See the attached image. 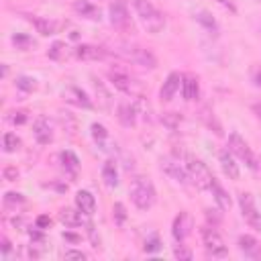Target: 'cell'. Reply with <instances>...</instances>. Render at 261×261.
<instances>
[{
    "mask_svg": "<svg viewBox=\"0 0 261 261\" xmlns=\"http://www.w3.org/2000/svg\"><path fill=\"white\" fill-rule=\"evenodd\" d=\"M133 6H135V12L141 20V24L147 29V33L151 35H157L163 31L165 27V16L159 8H155L149 0H133Z\"/></svg>",
    "mask_w": 261,
    "mask_h": 261,
    "instance_id": "cell-1",
    "label": "cell"
},
{
    "mask_svg": "<svg viewBox=\"0 0 261 261\" xmlns=\"http://www.w3.org/2000/svg\"><path fill=\"white\" fill-rule=\"evenodd\" d=\"M130 200L139 210L153 208V204L157 200V192H155L153 181L149 177H135L130 184Z\"/></svg>",
    "mask_w": 261,
    "mask_h": 261,
    "instance_id": "cell-2",
    "label": "cell"
},
{
    "mask_svg": "<svg viewBox=\"0 0 261 261\" xmlns=\"http://www.w3.org/2000/svg\"><path fill=\"white\" fill-rule=\"evenodd\" d=\"M186 169H188V175L192 179V184L200 190H210L212 188V181L216 179L212 175V171L208 169V165L202 161V159H196V157H188L186 159Z\"/></svg>",
    "mask_w": 261,
    "mask_h": 261,
    "instance_id": "cell-3",
    "label": "cell"
},
{
    "mask_svg": "<svg viewBox=\"0 0 261 261\" xmlns=\"http://www.w3.org/2000/svg\"><path fill=\"white\" fill-rule=\"evenodd\" d=\"M228 149L232 151V155H237L241 161H245V165L249 167V169H253V171H257L259 167H261V161H259V157L251 151V147H249V143L239 135V133H230V137H228Z\"/></svg>",
    "mask_w": 261,
    "mask_h": 261,
    "instance_id": "cell-4",
    "label": "cell"
},
{
    "mask_svg": "<svg viewBox=\"0 0 261 261\" xmlns=\"http://www.w3.org/2000/svg\"><path fill=\"white\" fill-rule=\"evenodd\" d=\"M116 51H118L122 57L130 59L133 63L141 65V67H147V69H155V67H157V57H155L149 49H145V47L130 45V43H122V45H118Z\"/></svg>",
    "mask_w": 261,
    "mask_h": 261,
    "instance_id": "cell-5",
    "label": "cell"
},
{
    "mask_svg": "<svg viewBox=\"0 0 261 261\" xmlns=\"http://www.w3.org/2000/svg\"><path fill=\"white\" fill-rule=\"evenodd\" d=\"M108 77H110V82L114 84V88L116 90H120L122 94H126V96H133V98H139V96H143V84L141 82H137L133 75H128L126 71H120V69H110L108 71Z\"/></svg>",
    "mask_w": 261,
    "mask_h": 261,
    "instance_id": "cell-6",
    "label": "cell"
},
{
    "mask_svg": "<svg viewBox=\"0 0 261 261\" xmlns=\"http://www.w3.org/2000/svg\"><path fill=\"white\" fill-rule=\"evenodd\" d=\"M200 237H202V245H204L208 255H212V257H226L228 255L226 243H224V239L220 237V232L214 226H202L200 228Z\"/></svg>",
    "mask_w": 261,
    "mask_h": 261,
    "instance_id": "cell-7",
    "label": "cell"
},
{
    "mask_svg": "<svg viewBox=\"0 0 261 261\" xmlns=\"http://www.w3.org/2000/svg\"><path fill=\"white\" fill-rule=\"evenodd\" d=\"M239 206H241V214H243L245 222L251 228H255V230L261 232V212L255 206V200H253V196L249 192H241L239 194Z\"/></svg>",
    "mask_w": 261,
    "mask_h": 261,
    "instance_id": "cell-8",
    "label": "cell"
},
{
    "mask_svg": "<svg viewBox=\"0 0 261 261\" xmlns=\"http://www.w3.org/2000/svg\"><path fill=\"white\" fill-rule=\"evenodd\" d=\"M192 214L190 212H179L175 218H173V224H171V234H173V239L177 241V243H184L186 239H188V234H190V230H192Z\"/></svg>",
    "mask_w": 261,
    "mask_h": 261,
    "instance_id": "cell-9",
    "label": "cell"
},
{
    "mask_svg": "<svg viewBox=\"0 0 261 261\" xmlns=\"http://www.w3.org/2000/svg\"><path fill=\"white\" fill-rule=\"evenodd\" d=\"M161 169H163L171 179H175L177 184H186V181L190 179L188 169H184V167L179 165V161L173 159V157H163V159H161Z\"/></svg>",
    "mask_w": 261,
    "mask_h": 261,
    "instance_id": "cell-10",
    "label": "cell"
},
{
    "mask_svg": "<svg viewBox=\"0 0 261 261\" xmlns=\"http://www.w3.org/2000/svg\"><path fill=\"white\" fill-rule=\"evenodd\" d=\"M73 55L82 61H100V59H106L108 53L104 47H98V45H77L73 49Z\"/></svg>",
    "mask_w": 261,
    "mask_h": 261,
    "instance_id": "cell-11",
    "label": "cell"
},
{
    "mask_svg": "<svg viewBox=\"0 0 261 261\" xmlns=\"http://www.w3.org/2000/svg\"><path fill=\"white\" fill-rule=\"evenodd\" d=\"M108 14H110V22L112 27L116 29H128V12H126V6L122 0H114L108 8Z\"/></svg>",
    "mask_w": 261,
    "mask_h": 261,
    "instance_id": "cell-12",
    "label": "cell"
},
{
    "mask_svg": "<svg viewBox=\"0 0 261 261\" xmlns=\"http://www.w3.org/2000/svg\"><path fill=\"white\" fill-rule=\"evenodd\" d=\"M218 161H220V167L224 171V175H228V179H239L241 177V169H239V163L234 161V155L230 149H222L218 153Z\"/></svg>",
    "mask_w": 261,
    "mask_h": 261,
    "instance_id": "cell-13",
    "label": "cell"
},
{
    "mask_svg": "<svg viewBox=\"0 0 261 261\" xmlns=\"http://www.w3.org/2000/svg\"><path fill=\"white\" fill-rule=\"evenodd\" d=\"M181 80H184V75H179L177 71H171V73L165 77V82H163V86H161V90H159L161 102H169V100L175 96V92L179 90Z\"/></svg>",
    "mask_w": 261,
    "mask_h": 261,
    "instance_id": "cell-14",
    "label": "cell"
},
{
    "mask_svg": "<svg viewBox=\"0 0 261 261\" xmlns=\"http://www.w3.org/2000/svg\"><path fill=\"white\" fill-rule=\"evenodd\" d=\"M137 114H139V110H137V106L130 104V102H120L118 108H116V118H118V122H120L122 126H126V128H130V126L137 124Z\"/></svg>",
    "mask_w": 261,
    "mask_h": 261,
    "instance_id": "cell-15",
    "label": "cell"
},
{
    "mask_svg": "<svg viewBox=\"0 0 261 261\" xmlns=\"http://www.w3.org/2000/svg\"><path fill=\"white\" fill-rule=\"evenodd\" d=\"M33 135L37 139L39 145H49L53 141V130H51V124L45 116H39L33 124Z\"/></svg>",
    "mask_w": 261,
    "mask_h": 261,
    "instance_id": "cell-16",
    "label": "cell"
},
{
    "mask_svg": "<svg viewBox=\"0 0 261 261\" xmlns=\"http://www.w3.org/2000/svg\"><path fill=\"white\" fill-rule=\"evenodd\" d=\"M27 20L37 29V33H41L43 37H49V35H55L57 33V22L51 20V18H45V16H37V14H27Z\"/></svg>",
    "mask_w": 261,
    "mask_h": 261,
    "instance_id": "cell-17",
    "label": "cell"
},
{
    "mask_svg": "<svg viewBox=\"0 0 261 261\" xmlns=\"http://www.w3.org/2000/svg\"><path fill=\"white\" fill-rule=\"evenodd\" d=\"M239 249H241V253H243L245 257H251V259L261 257V245H259V241H257L255 237H251V234H241V237H239Z\"/></svg>",
    "mask_w": 261,
    "mask_h": 261,
    "instance_id": "cell-18",
    "label": "cell"
},
{
    "mask_svg": "<svg viewBox=\"0 0 261 261\" xmlns=\"http://www.w3.org/2000/svg\"><path fill=\"white\" fill-rule=\"evenodd\" d=\"M75 206L77 210H82L86 216H92L96 212V198L88 192V190H80L75 194Z\"/></svg>",
    "mask_w": 261,
    "mask_h": 261,
    "instance_id": "cell-19",
    "label": "cell"
},
{
    "mask_svg": "<svg viewBox=\"0 0 261 261\" xmlns=\"http://www.w3.org/2000/svg\"><path fill=\"white\" fill-rule=\"evenodd\" d=\"M181 94H184V100H188V102L198 98L200 86H198V77L196 75H192V73L184 75V80H181Z\"/></svg>",
    "mask_w": 261,
    "mask_h": 261,
    "instance_id": "cell-20",
    "label": "cell"
},
{
    "mask_svg": "<svg viewBox=\"0 0 261 261\" xmlns=\"http://www.w3.org/2000/svg\"><path fill=\"white\" fill-rule=\"evenodd\" d=\"M73 10L84 16V18H90V20H100V8L94 6L90 0H75L73 2Z\"/></svg>",
    "mask_w": 261,
    "mask_h": 261,
    "instance_id": "cell-21",
    "label": "cell"
},
{
    "mask_svg": "<svg viewBox=\"0 0 261 261\" xmlns=\"http://www.w3.org/2000/svg\"><path fill=\"white\" fill-rule=\"evenodd\" d=\"M84 212L82 210H73V208H61L59 210V220L65 224V226H69V228H73V226H80L82 222H84Z\"/></svg>",
    "mask_w": 261,
    "mask_h": 261,
    "instance_id": "cell-22",
    "label": "cell"
},
{
    "mask_svg": "<svg viewBox=\"0 0 261 261\" xmlns=\"http://www.w3.org/2000/svg\"><path fill=\"white\" fill-rule=\"evenodd\" d=\"M212 196H214V200H216V204H218V208L220 210H230V206H232V200H230V196H228V192L214 179L212 181Z\"/></svg>",
    "mask_w": 261,
    "mask_h": 261,
    "instance_id": "cell-23",
    "label": "cell"
},
{
    "mask_svg": "<svg viewBox=\"0 0 261 261\" xmlns=\"http://www.w3.org/2000/svg\"><path fill=\"white\" fill-rule=\"evenodd\" d=\"M92 80H94V90H96V96H98V106L104 108V110H110V106H112V96H110V92L106 90V86H104L98 77H92Z\"/></svg>",
    "mask_w": 261,
    "mask_h": 261,
    "instance_id": "cell-24",
    "label": "cell"
},
{
    "mask_svg": "<svg viewBox=\"0 0 261 261\" xmlns=\"http://www.w3.org/2000/svg\"><path fill=\"white\" fill-rule=\"evenodd\" d=\"M102 179H104V184H106L108 188H114V186L118 184V169H116V161H112V159L104 161V165H102Z\"/></svg>",
    "mask_w": 261,
    "mask_h": 261,
    "instance_id": "cell-25",
    "label": "cell"
},
{
    "mask_svg": "<svg viewBox=\"0 0 261 261\" xmlns=\"http://www.w3.org/2000/svg\"><path fill=\"white\" fill-rule=\"evenodd\" d=\"M69 47L63 43V41H55L51 47H49V51H47V55H49V59H53V61H63V59H67L69 57Z\"/></svg>",
    "mask_w": 261,
    "mask_h": 261,
    "instance_id": "cell-26",
    "label": "cell"
},
{
    "mask_svg": "<svg viewBox=\"0 0 261 261\" xmlns=\"http://www.w3.org/2000/svg\"><path fill=\"white\" fill-rule=\"evenodd\" d=\"M65 94L67 96H73V98H69L73 104H77V106H84V108H92V100L80 90V88H67L65 90Z\"/></svg>",
    "mask_w": 261,
    "mask_h": 261,
    "instance_id": "cell-27",
    "label": "cell"
},
{
    "mask_svg": "<svg viewBox=\"0 0 261 261\" xmlns=\"http://www.w3.org/2000/svg\"><path fill=\"white\" fill-rule=\"evenodd\" d=\"M61 161H63V167H65L71 175L77 173V169H80V159H77L71 151H61Z\"/></svg>",
    "mask_w": 261,
    "mask_h": 261,
    "instance_id": "cell-28",
    "label": "cell"
},
{
    "mask_svg": "<svg viewBox=\"0 0 261 261\" xmlns=\"http://www.w3.org/2000/svg\"><path fill=\"white\" fill-rule=\"evenodd\" d=\"M200 116H202V120H204V122H206V124H208V126H210V128H212V130H214V133H216L218 137H222V126H220V122L216 120L214 112H210L208 108H204Z\"/></svg>",
    "mask_w": 261,
    "mask_h": 261,
    "instance_id": "cell-29",
    "label": "cell"
},
{
    "mask_svg": "<svg viewBox=\"0 0 261 261\" xmlns=\"http://www.w3.org/2000/svg\"><path fill=\"white\" fill-rule=\"evenodd\" d=\"M4 151L6 153H14L18 147H20V139L14 135V133H4Z\"/></svg>",
    "mask_w": 261,
    "mask_h": 261,
    "instance_id": "cell-30",
    "label": "cell"
},
{
    "mask_svg": "<svg viewBox=\"0 0 261 261\" xmlns=\"http://www.w3.org/2000/svg\"><path fill=\"white\" fill-rule=\"evenodd\" d=\"M16 88L18 90H22V92H33L35 88H37V80L35 77H29V75H20V77H16Z\"/></svg>",
    "mask_w": 261,
    "mask_h": 261,
    "instance_id": "cell-31",
    "label": "cell"
},
{
    "mask_svg": "<svg viewBox=\"0 0 261 261\" xmlns=\"http://www.w3.org/2000/svg\"><path fill=\"white\" fill-rule=\"evenodd\" d=\"M194 18H196L200 24H204L208 31H216V20H214L208 12H204V10H202V12H196V14H194Z\"/></svg>",
    "mask_w": 261,
    "mask_h": 261,
    "instance_id": "cell-32",
    "label": "cell"
},
{
    "mask_svg": "<svg viewBox=\"0 0 261 261\" xmlns=\"http://www.w3.org/2000/svg\"><path fill=\"white\" fill-rule=\"evenodd\" d=\"M18 204H24V196L18 194V192H6L4 194V206H18Z\"/></svg>",
    "mask_w": 261,
    "mask_h": 261,
    "instance_id": "cell-33",
    "label": "cell"
},
{
    "mask_svg": "<svg viewBox=\"0 0 261 261\" xmlns=\"http://www.w3.org/2000/svg\"><path fill=\"white\" fill-rule=\"evenodd\" d=\"M159 249H161V241H159L157 234L149 237V239L145 241V245H143V251H145V253H157Z\"/></svg>",
    "mask_w": 261,
    "mask_h": 261,
    "instance_id": "cell-34",
    "label": "cell"
},
{
    "mask_svg": "<svg viewBox=\"0 0 261 261\" xmlns=\"http://www.w3.org/2000/svg\"><path fill=\"white\" fill-rule=\"evenodd\" d=\"M12 43H14L18 49H22V51H27L29 47H35V41L29 39V37H24V35H14V37H12Z\"/></svg>",
    "mask_w": 261,
    "mask_h": 261,
    "instance_id": "cell-35",
    "label": "cell"
},
{
    "mask_svg": "<svg viewBox=\"0 0 261 261\" xmlns=\"http://www.w3.org/2000/svg\"><path fill=\"white\" fill-rule=\"evenodd\" d=\"M90 128H92V137H94V139H96L98 143H104V141L108 139V130H106V128H104L102 124L94 122V124H92Z\"/></svg>",
    "mask_w": 261,
    "mask_h": 261,
    "instance_id": "cell-36",
    "label": "cell"
},
{
    "mask_svg": "<svg viewBox=\"0 0 261 261\" xmlns=\"http://www.w3.org/2000/svg\"><path fill=\"white\" fill-rule=\"evenodd\" d=\"M173 257H175V259H184V261H190V259H192V251H190V249H186V245L177 243V245L173 247Z\"/></svg>",
    "mask_w": 261,
    "mask_h": 261,
    "instance_id": "cell-37",
    "label": "cell"
},
{
    "mask_svg": "<svg viewBox=\"0 0 261 261\" xmlns=\"http://www.w3.org/2000/svg\"><path fill=\"white\" fill-rule=\"evenodd\" d=\"M161 120L169 126V128H175L177 124H179V120H181V116L179 114H175V112H165L163 116H161Z\"/></svg>",
    "mask_w": 261,
    "mask_h": 261,
    "instance_id": "cell-38",
    "label": "cell"
},
{
    "mask_svg": "<svg viewBox=\"0 0 261 261\" xmlns=\"http://www.w3.org/2000/svg\"><path fill=\"white\" fill-rule=\"evenodd\" d=\"M112 212H114V220H116V224H122V222L126 220V210H124V204L116 202V204H114V208H112Z\"/></svg>",
    "mask_w": 261,
    "mask_h": 261,
    "instance_id": "cell-39",
    "label": "cell"
},
{
    "mask_svg": "<svg viewBox=\"0 0 261 261\" xmlns=\"http://www.w3.org/2000/svg\"><path fill=\"white\" fill-rule=\"evenodd\" d=\"M63 259H77V261H86L88 259V255L84 253V251H77V249H67L65 253H63Z\"/></svg>",
    "mask_w": 261,
    "mask_h": 261,
    "instance_id": "cell-40",
    "label": "cell"
},
{
    "mask_svg": "<svg viewBox=\"0 0 261 261\" xmlns=\"http://www.w3.org/2000/svg\"><path fill=\"white\" fill-rule=\"evenodd\" d=\"M16 177H18V169H16V167H12V165L4 167V179H8V181H14Z\"/></svg>",
    "mask_w": 261,
    "mask_h": 261,
    "instance_id": "cell-41",
    "label": "cell"
},
{
    "mask_svg": "<svg viewBox=\"0 0 261 261\" xmlns=\"http://www.w3.org/2000/svg\"><path fill=\"white\" fill-rule=\"evenodd\" d=\"M10 118V122H14V124H22L24 120H27V112H12V116H8Z\"/></svg>",
    "mask_w": 261,
    "mask_h": 261,
    "instance_id": "cell-42",
    "label": "cell"
},
{
    "mask_svg": "<svg viewBox=\"0 0 261 261\" xmlns=\"http://www.w3.org/2000/svg\"><path fill=\"white\" fill-rule=\"evenodd\" d=\"M0 243H2V245H0V249H2V257H6V255L10 253V249H12V245H10V241H8L6 237H2Z\"/></svg>",
    "mask_w": 261,
    "mask_h": 261,
    "instance_id": "cell-43",
    "label": "cell"
},
{
    "mask_svg": "<svg viewBox=\"0 0 261 261\" xmlns=\"http://www.w3.org/2000/svg\"><path fill=\"white\" fill-rule=\"evenodd\" d=\"M49 224H51V218H49V216H45V214H43V216H39V218H37V228H47Z\"/></svg>",
    "mask_w": 261,
    "mask_h": 261,
    "instance_id": "cell-44",
    "label": "cell"
},
{
    "mask_svg": "<svg viewBox=\"0 0 261 261\" xmlns=\"http://www.w3.org/2000/svg\"><path fill=\"white\" fill-rule=\"evenodd\" d=\"M253 84L257 88H261V67H255L253 69Z\"/></svg>",
    "mask_w": 261,
    "mask_h": 261,
    "instance_id": "cell-45",
    "label": "cell"
},
{
    "mask_svg": "<svg viewBox=\"0 0 261 261\" xmlns=\"http://www.w3.org/2000/svg\"><path fill=\"white\" fill-rule=\"evenodd\" d=\"M251 110H253V114H255V118L261 122V102H253V106H251Z\"/></svg>",
    "mask_w": 261,
    "mask_h": 261,
    "instance_id": "cell-46",
    "label": "cell"
},
{
    "mask_svg": "<svg viewBox=\"0 0 261 261\" xmlns=\"http://www.w3.org/2000/svg\"><path fill=\"white\" fill-rule=\"evenodd\" d=\"M216 2H218V4H222L224 8H228V10H232V12H234V6H232L228 0H216Z\"/></svg>",
    "mask_w": 261,
    "mask_h": 261,
    "instance_id": "cell-47",
    "label": "cell"
}]
</instances>
